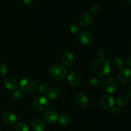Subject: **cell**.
<instances>
[{"label": "cell", "instance_id": "17", "mask_svg": "<svg viewBox=\"0 0 131 131\" xmlns=\"http://www.w3.org/2000/svg\"><path fill=\"white\" fill-rule=\"evenodd\" d=\"M4 86L8 90H14L17 86V83L16 81L12 78H8L4 81Z\"/></svg>", "mask_w": 131, "mask_h": 131}, {"label": "cell", "instance_id": "10", "mask_svg": "<svg viewBox=\"0 0 131 131\" xmlns=\"http://www.w3.org/2000/svg\"><path fill=\"white\" fill-rule=\"evenodd\" d=\"M68 83L72 87H78L81 83V79L78 74L75 72H70L67 78Z\"/></svg>", "mask_w": 131, "mask_h": 131}, {"label": "cell", "instance_id": "29", "mask_svg": "<svg viewBox=\"0 0 131 131\" xmlns=\"http://www.w3.org/2000/svg\"><path fill=\"white\" fill-rule=\"evenodd\" d=\"M22 1H23L24 5H26V6H28V5H30L31 4L33 3V0H22Z\"/></svg>", "mask_w": 131, "mask_h": 131}, {"label": "cell", "instance_id": "23", "mask_svg": "<svg viewBox=\"0 0 131 131\" xmlns=\"http://www.w3.org/2000/svg\"><path fill=\"white\" fill-rule=\"evenodd\" d=\"M70 30L73 34H79L81 31V28L77 23H72L70 26Z\"/></svg>", "mask_w": 131, "mask_h": 131}, {"label": "cell", "instance_id": "33", "mask_svg": "<svg viewBox=\"0 0 131 131\" xmlns=\"http://www.w3.org/2000/svg\"><path fill=\"white\" fill-rule=\"evenodd\" d=\"M130 49H131V44H130Z\"/></svg>", "mask_w": 131, "mask_h": 131}, {"label": "cell", "instance_id": "18", "mask_svg": "<svg viewBox=\"0 0 131 131\" xmlns=\"http://www.w3.org/2000/svg\"><path fill=\"white\" fill-rule=\"evenodd\" d=\"M116 104L118 106L124 107L128 104V99L125 95H120L116 99Z\"/></svg>", "mask_w": 131, "mask_h": 131}, {"label": "cell", "instance_id": "9", "mask_svg": "<svg viewBox=\"0 0 131 131\" xmlns=\"http://www.w3.org/2000/svg\"><path fill=\"white\" fill-rule=\"evenodd\" d=\"M2 120L5 124L8 125H14L17 122V116L13 113L7 111L2 115Z\"/></svg>", "mask_w": 131, "mask_h": 131}, {"label": "cell", "instance_id": "21", "mask_svg": "<svg viewBox=\"0 0 131 131\" xmlns=\"http://www.w3.org/2000/svg\"><path fill=\"white\" fill-rule=\"evenodd\" d=\"M102 6L100 5L99 4H93L90 8V10L91 12L95 14H99L102 12Z\"/></svg>", "mask_w": 131, "mask_h": 131}, {"label": "cell", "instance_id": "4", "mask_svg": "<svg viewBox=\"0 0 131 131\" xmlns=\"http://www.w3.org/2000/svg\"><path fill=\"white\" fill-rule=\"evenodd\" d=\"M102 88L109 93H113L117 90L118 82L113 77H108L104 79L102 82Z\"/></svg>", "mask_w": 131, "mask_h": 131}, {"label": "cell", "instance_id": "15", "mask_svg": "<svg viewBox=\"0 0 131 131\" xmlns=\"http://www.w3.org/2000/svg\"><path fill=\"white\" fill-rule=\"evenodd\" d=\"M74 61V56L71 52H66L61 56V62L65 66H69Z\"/></svg>", "mask_w": 131, "mask_h": 131}, {"label": "cell", "instance_id": "31", "mask_svg": "<svg viewBox=\"0 0 131 131\" xmlns=\"http://www.w3.org/2000/svg\"><path fill=\"white\" fill-rule=\"evenodd\" d=\"M127 95L131 99V86L129 87L127 90Z\"/></svg>", "mask_w": 131, "mask_h": 131}, {"label": "cell", "instance_id": "27", "mask_svg": "<svg viewBox=\"0 0 131 131\" xmlns=\"http://www.w3.org/2000/svg\"><path fill=\"white\" fill-rule=\"evenodd\" d=\"M8 72V68L4 63H0V78L5 77Z\"/></svg>", "mask_w": 131, "mask_h": 131}, {"label": "cell", "instance_id": "7", "mask_svg": "<svg viewBox=\"0 0 131 131\" xmlns=\"http://www.w3.org/2000/svg\"><path fill=\"white\" fill-rule=\"evenodd\" d=\"M43 118L46 122L50 124H54L58 120V114L53 109H47L43 113Z\"/></svg>", "mask_w": 131, "mask_h": 131}, {"label": "cell", "instance_id": "19", "mask_svg": "<svg viewBox=\"0 0 131 131\" xmlns=\"http://www.w3.org/2000/svg\"><path fill=\"white\" fill-rule=\"evenodd\" d=\"M113 63L114 66L117 69H122L124 67V61L119 56H115L113 60Z\"/></svg>", "mask_w": 131, "mask_h": 131}, {"label": "cell", "instance_id": "32", "mask_svg": "<svg viewBox=\"0 0 131 131\" xmlns=\"http://www.w3.org/2000/svg\"><path fill=\"white\" fill-rule=\"evenodd\" d=\"M125 2H126L128 5H131V0H125Z\"/></svg>", "mask_w": 131, "mask_h": 131}, {"label": "cell", "instance_id": "13", "mask_svg": "<svg viewBox=\"0 0 131 131\" xmlns=\"http://www.w3.org/2000/svg\"><path fill=\"white\" fill-rule=\"evenodd\" d=\"M46 123L40 118L35 119L31 122L32 129L35 131H44L46 129Z\"/></svg>", "mask_w": 131, "mask_h": 131}, {"label": "cell", "instance_id": "22", "mask_svg": "<svg viewBox=\"0 0 131 131\" xmlns=\"http://www.w3.org/2000/svg\"><path fill=\"white\" fill-rule=\"evenodd\" d=\"M88 84L92 88H97L101 84V81L97 78H93L90 79L89 81H88Z\"/></svg>", "mask_w": 131, "mask_h": 131}, {"label": "cell", "instance_id": "28", "mask_svg": "<svg viewBox=\"0 0 131 131\" xmlns=\"http://www.w3.org/2000/svg\"><path fill=\"white\" fill-rule=\"evenodd\" d=\"M111 113H112V114L113 115H115V116H118V115H119L120 114V113H121V110H120V109L119 108V107H113L112 109H111Z\"/></svg>", "mask_w": 131, "mask_h": 131}, {"label": "cell", "instance_id": "11", "mask_svg": "<svg viewBox=\"0 0 131 131\" xmlns=\"http://www.w3.org/2000/svg\"><path fill=\"white\" fill-rule=\"evenodd\" d=\"M115 104V100L112 97L109 95L103 96L100 100V105L104 109L112 108Z\"/></svg>", "mask_w": 131, "mask_h": 131}, {"label": "cell", "instance_id": "5", "mask_svg": "<svg viewBox=\"0 0 131 131\" xmlns=\"http://www.w3.org/2000/svg\"><path fill=\"white\" fill-rule=\"evenodd\" d=\"M33 108L37 111H42L49 106V102L46 97L43 96L37 97L33 102Z\"/></svg>", "mask_w": 131, "mask_h": 131}, {"label": "cell", "instance_id": "14", "mask_svg": "<svg viewBox=\"0 0 131 131\" xmlns=\"http://www.w3.org/2000/svg\"><path fill=\"white\" fill-rule=\"evenodd\" d=\"M75 102L80 107H85L88 104V98L86 94L83 92H79L75 96Z\"/></svg>", "mask_w": 131, "mask_h": 131}, {"label": "cell", "instance_id": "12", "mask_svg": "<svg viewBox=\"0 0 131 131\" xmlns=\"http://www.w3.org/2000/svg\"><path fill=\"white\" fill-rule=\"evenodd\" d=\"M93 20V16L89 13H84L79 18V23L84 28H87L92 25Z\"/></svg>", "mask_w": 131, "mask_h": 131}, {"label": "cell", "instance_id": "30", "mask_svg": "<svg viewBox=\"0 0 131 131\" xmlns=\"http://www.w3.org/2000/svg\"><path fill=\"white\" fill-rule=\"evenodd\" d=\"M125 64L127 66L131 67V56L127 58L126 60H125Z\"/></svg>", "mask_w": 131, "mask_h": 131}, {"label": "cell", "instance_id": "6", "mask_svg": "<svg viewBox=\"0 0 131 131\" xmlns=\"http://www.w3.org/2000/svg\"><path fill=\"white\" fill-rule=\"evenodd\" d=\"M78 40L82 46H88L92 44L94 41L93 34L90 32H82L78 35Z\"/></svg>", "mask_w": 131, "mask_h": 131}, {"label": "cell", "instance_id": "1", "mask_svg": "<svg viewBox=\"0 0 131 131\" xmlns=\"http://www.w3.org/2000/svg\"><path fill=\"white\" fill-rule=\"evenodd\" d=\"M91 69L92 72L97 76L105 77L110 74L111 65L107 59L101 58L92 63Z\"/></svg>", "mask_w": 131, "mask_h": 131}, {"label": "cell", "instance_id": "26", "mask_svg": "<svg viewBox=\"0 0 131 131\" xmlns=\"http://www.w3.org/2000/svg\"><path fill=\"white\" fill-rule=\"evenodd\" d=\"M23 95V93L21 90H17L13 92L12 94V97L13 99L15 100V101H18V100L20 99Z\"/></svg>", "mask_w": 131, "mask_h": 131}, {"label": "cell", "instance_id": "2", "mask_svg": "<svg viewBox=\"0 0 131 131\" xmlns=\"http://www.w3.org/2000/svg\"><path fill=\"white\" fill-rule=\"evenodd\" d=\"M67 70L65 67L60 65H55L49 69V75L55 81H61L65 79Z\"/></svg>", "mask_w": 131, "mask_h": 131}, {"label": "cell", "instance_id": "25", "mask_svg": "<svg viewBox=\"0 0 131 131\" xmlns=\"http://www.w3.org/2000/svg\"><path fill=\"white\" fill-rule=\"evenodd\" d=\"M16 131H29V127L26 123L20 122L17 125Z\"/></svg>", "mask_w": 131, "mask_h": 131}, {"label": "cell", "instance_id": "3", "mask_svg": "<svg viewBox=\"0 0 131 131\" xmlns=\"http://www.w3.org/2000/svg\"><path fill=\"white\" fill-rule=\"evenodd\" d=\"M37 83L34 79L29 78H23L19 83V88L23 91L26 92H35L37 89Z\"/></svg>", "mask_w": 131, "mask_h": 131}, {"label": "cell", "instance_id": "24", "mask_svg": "<svg viewBox=\"0 0 131 131\" xmlns=\"http://www.w3.org/2000/svg\"><path fill=\"white\" fill-rule=\"evenodd\" d=\"M49 86L47 83H42L40 84L39 87H38V91L40 94H45L47 93L49 90Z\"/></svg>", "mask_w": 131, "mask_h": 131}, {"label": "cell", "instance_id": "16", "mask_svg": "<svg viewBox=\"0 0 131 131\" xmlns=\"http://www.w3.org/2000/svg\"><path fill=\"white\" fill-rule=\"evenodd\" d=\"M60 95V90L58 88L56 87H52L49 89L48 92L47 93V96L50 99H56L59 97Z\"/></svg>", "mask_w": 131, "mask_h": 131}, {"label": "cell", "instance_id": "8", "mask_svg": "<svg viewBox=\"0 0 131 131\" xmlns=\"http://www.w3.org/2000/svg\"><path fill=\"white\" fill-rule=\"evenodd\" d=\"M118 79L123 84H128L131 81V69L124 68L119 72Z\"/></svg>", "mask_w": 131, "mask_h": 131}, {"label": "cell", "instance_id": "20", "mask_svg": "<svg viewBox=\"0 0 131 131\" xmlns=\"http://www.w3.org/2000/svg\"><path fill=\"white\" fill-rule=\"evenodd\" d=\"M70 121V118L67 115H62L58 118V122L61 125H67Z\"/></svg>", "mask_w": 131, "mask_h": 131}]
</instances>
